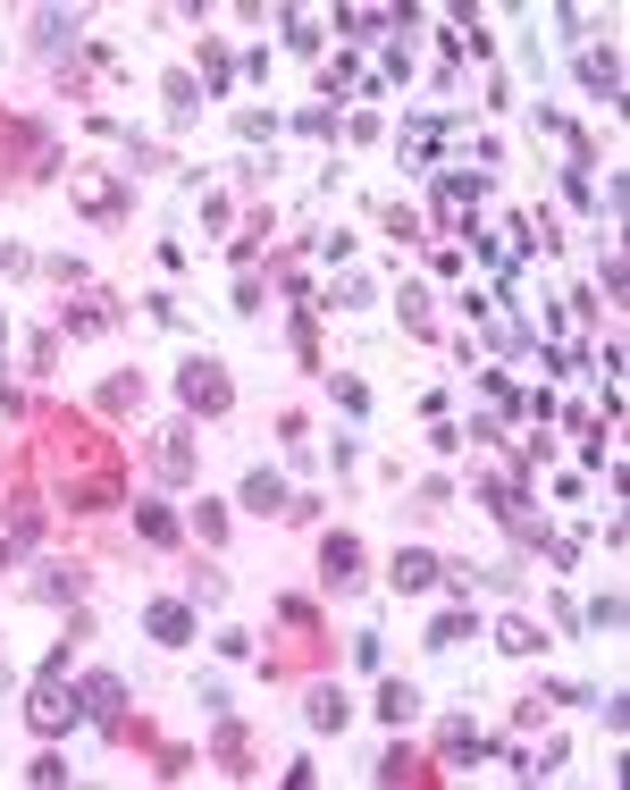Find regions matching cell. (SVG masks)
<instances>
[{"label": "cell", "mask_w": 630, "mask_h": 790, "mask_svg": "<svg viewBox=\"0 0 630 790\" xmlns=\"http://www.w3.org/2000/svg\"><path fill=\"white\" fill-rule=\"evenodd\" d=\"M76 598V572H42V605H67Z\"/></svg>", "instance_id": "cell-26"}, {"label": "cell", "mask_w": 630, "mask_h": 790, "mask_svg": "<svg viewBox=\"0 0 630 790\" xmlns=\"http://www.w3.org/2000/svg\"><path fill=\"white\" fill-rule=\"evenodd\" d=\"M177 396H186V412H227V371L219 362H186L177 371Z\"/></svg>", "instance_id": "cell-3"}, {"label": "cell", "mask_w": 630, "mask_h": 790, "mask_svg": "<svg viewBox=\"0 0 630 790\" xmlns=\"http://www.w3.org/2000/svg\"><path fill=\"white\" fill-rule=\"evenodd\" d=\"M135 530L152 538V547H168V538H177V513L160 505V497H143V505H135Z\"/></svg>", "instance_id": "cell-11"}, {"label": "cell", "mask_w": 630, "mask_h": 790, "mask_svg": "<svg viewBox=\"0 0 630 790\" xmlns=\"http://www.w3.org/2000/svg\"><path fill=\"white\" fill-rule=\"evenodd\" d=\"M479 193H488V186H479V177H445V186H438V202H445V211H454V220H463V211H471Z\"/></svg>", "instance_id": "cell-20"}, {"label": "cell", "mask_w": 630, "mask_h": 790, "mask_svg": "<svg viewBox=\"0 0 630 790\" xmlns=\"http://www.w3.org/2000/svg\"><path fill=\"white\" fill-rule=\"evenodd\" d=\"M580 85H589V93H622V51H614V42H597V51H580Z\"/></svg>", "instance_id": "cell-5"}, {"label": "cell", "mask_w": 630, "mask_h": 790, "mask_svg": "<svg viewBox=\"0 0 630 790\" xmlns=\"http://www.w3.org/2000/svg\"><path fill=\"white\" fill-rule=\"evenodd\" d=\"M110 328H118V303H101V294L67 303V337H110Z\"/></svg>", "instance_id": "cell-6"}, {"label": "cell", "mask_w": 630, "mask_h": 790, "mask_svg": "<svg viewBox=\"0 0 630 790\" xmlns=\"http://www.w3.org/2000/svg\"><path fill=\"white\" fill-rule=\"evenodd\" d=\"M193 101H202V85H193L186 67H177V76H168V118H177V127L193 118Z\"/></svg>", "instance_id": "cell-19"}, {"label": "cell", "mask_w": 630, "mask_h": 790, "mask_svg": "<svg viewBox=\"0 0 630 790\" xmlns=\"http://www.w3.org/2000/svg\"><path fill=\"white\" fill-rule=\"evenodd\" d=\"M286 26V42H294V51H319V17H303V9H294V17H278Z\"/></svg>", "instance_id": "cell-22"}, {"label": "cell", "mask_w": 630, "mask_h": 790, "mask_svg": "<svg viewBox=\"0 0 630 790\" xmlns=\"http://www.w3.org/2000/svg\"><path fill=\"white\" fill-rule=\"evenodd\" d=\"M76 706H85V724L118 731V724H126V681H118V673H93V681L76 690Z\"/></svg>", "instance_id": "cell-2"}, {"label": "cell", "mask_w": 630, "mask_h": 790, "mask_svg": "<svg viewBox=\"0 0 630 790\" xmlns=\"http://www.w3.org/2000/svg\"><path fill=\"white\" fill-rule=\"evenodd\" d=\"M135 404H143V379H135V371L101 379V412H135Z\"/></svg>", "instance_id": "cell-14"}, {"label": "cell", "mask_w": 630, "mask_h": 790, "mask_svg": "<svg viewBox=\"0 0 630 790\" xmlns=\"http://www.w3.org/2000/svg\"><path fill=\"white\" fill-rule=\"evenodd\" d=\"M345 26L353 34H387V26H395V9H345Z\"/></svg>", "instance_id": "cell-23"}, {"label": "cell", "mask_w": 630, "mask_h": 790, "mask_svg": "<svg viewBox=\"0 0 630 790\" xmlns=\"http://www.w3.org/2000/svg\"><path fill=\"white\" fill-rule=\"evenodd\" d=\"M143 631H152L160 648H186V639H193V605L186 598H160L152 614H143Z\"/></svg>", "instance_id": "cell-4"}, {"label": "cell", "mask_w": 630, "mask_h": 790, "mask_svg": "<svg viewBox=\"0 0 630 790\" xmlns=\"http://www.w3.org/2000/svg\"><path fill=\"white\" fill-rule=\"evenodd\" d=\"M454 639H471V614H463V605H454V614H438V623H429V648H454Z\"/></svg>", "instance_id": "cell-21"}, {"label": "cell", "mask_w": 630, "mask_h": 790, "mask_svg": "<svg viewBox=\"0 0 630 790\" xmlns=\"http://www.w3.org/2000/svg\"><path fill=\"white\" fill-rule=\"evenodd\" d=\"M193 530H202V538H227V505H219V497H202V513H193Z\"/></svg>", "instance_id": "cell-25"}, {"label": "cell", "mask_w": 630, "mask_h": 790, "mask_svg": "<svg viewBox=\"0 0 630 790\" xmlns=\"http://www.w3.org/2000/svg\"><path fill=\"white\" fill-rule=\"evenodd\" d=\"M160 479H168V488H186V479H193V446H186V438L160 446Z\"/></svg>", "instance_id": "cell-18"}, {"label": "cell", "mask_w": 630, "mask_h": 790, "mask_svg": "<svg viewBox=\"0 0 630 790\" xmlns=\"http://www.w3.org/2000/svg\"><path fill=\"white\" fill-rule=\"evenodd\" d=\"M429 580H445V564L420 555V547H404V555H395V589H429Z\"/></svg>", "instance_id": "cell-9"}, {"label": "cell", "mask_w": 630, "mask_h": 790, "mask_svg": "<svg viewBox=\"0 0 630 790\" xmlns=\"http://www.w3.org/2000/svg\"><path fill=\"white\" fill-rule=\"evenodd\" d=\"M328 303H345V312H353V303H370V278H353V269H345V278L328 286Z\"/></svg>", "instance_id": "cell-24"}, {"label": "cell", "mask_w": 630, "mask_h": 790, "mask_svg": "<svg viewBox=\"0 0 630 790\" xmlns=\"http://www.w3.org/2000/svg\"><path fill=\"white\" fill-rule=\"evenodd\" d=\"M319 564H328V580H353V572H362V547H353V538H328Z\"/></svg>", "instance_id": "cell-17"}, {"label": "cell", "mask_w": 630, "mask_h": 790, "mask_svg": "<svg viewBox=\"0 0 630 790\" xmlns=\"http://www.w3.org/2000/svg\"><path fill=\"white\" fill-rule=\"evenodd\" d=\"M412 715H420V698H412L404 681H387V690H378V724H412Z\"/></svg>", "instance_id": "cell-15"}, {"label": "cell", "mask_w": 630, "mask_h": 790, "mask_svg": "<svg viewBox=\"0 0 630 790\" xmlns=\"http://www.w3.org/2000/svg\"><path fill=\"white\" fill-rule=\"evenodd\" d=\"M244 505H252V513H278V505H286V479H278V472H252V479H244Z\"/></svg>", "instance_id": "cell-13"}, {"label": "cell", "mask_w": 630, "mask_h": 790, "mask_svg": "<svg viewBox=\"0 0 630 790\" xmlns=\"http://www.w3.org/2000/svg\"><path fill=\"white\" fill-rule=\"evenodd\" d=\"M76 26H85L76 9H42V17H34V51H60V42H76Z\"/></svg>", "instance_id": "cell-8"}, {"label": "cell", "mask_w": 630, "mask_h": 790, "mask_svg": "<svg viewBox=\"0 0 630 790\" xmlns=\"http://www.w3.org/2000/svg\"><path fill=\"white\" fill-rule=\"evenodd\" d=\"M496 648H504V656H530V648H538V623H530V614H504V623H496Z\"/></svg>", "instance_id": "cell-12"}, {"label": "cell", "mask_w": 630, "mask_h": 790, "mask_svg": "<svg viewBox=\"0 0 630 790\" xmlns=\"http://www.w3.org/2000/svg\"><path fill=\"white\" fill-rule=\"evenodd\" d=\"M303 715H312V731H345V724H353L345 690H312V698H303Z\"/></svg>", "instance_id": "cell-7"}, {"label": "cell", "mask_w": 630, "mask_h": 790, "mask_svg": "<svg viewBox=\"0 0 630 790\" xmlns=\"http://www.w3.org/2000/svg\"><path fill=\"white\" fill-rule=\"evenodd\" d=\"M353 85H362V60L353 51H337V60L319 67V93H353Z\"/></svg>", "instance_id": "cell-16"}, {"label": "cell", "mask_w": 630, "mask_h": 790, "mask_svg": "<svg viewBox=\"0 0 630 790\" xmlns=\"http://www.w3.org/2000/svg\"><path fill=\"white\" fill-rule=\"evenodd\" d=\"M26 715H34V731H42V740H60V731H76V724H85V706H76V690H67V664H51V673L34 681Z\"/></svg>", "instance_id": "cell-1"}, {"label": "cell", "mask_w": 630, "mask_h": 790, "mask_svg": "<svg viewBox=\"0 0 630 790\" xmlns=\"http://www.w3.org/2000/svg\"><path fill=\"white\" fill-rule=\"evenodd\" d=\"M445 757H454V765L488 757V740H479V731H471V715H445Z\"/></svg>", "instance_id": "cell-10"}]
</instances>
